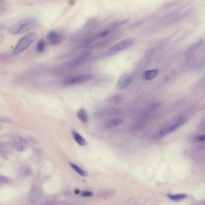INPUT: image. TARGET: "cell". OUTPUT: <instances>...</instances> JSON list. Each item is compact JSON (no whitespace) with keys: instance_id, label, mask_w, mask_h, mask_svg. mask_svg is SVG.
Here are the masks:
<instances>
[{"instance_id":"obj_12","label":"cell","mask_w":205,"mask_h":205,"mask_svg":"<svg viewBox=\"0 0 205 205\" xmlns=\"http://www.w3.org/2000/svg\"><path fill=\"white\" fill-rule=\"evenodd\" d=\"M77 116L79 120L84 123H87L88 120V116L87 112L84 108H80L77 112Z\"/></svg>"},{"instance_id":"obj_18","label":"cell","mask_w":205,"mask_h":205,"mask_svg":"<svg viewBox=\"0 0 205 205\" xmlns=\"http://www.w3.org/2000/svg\"><path fill=\"white\" fill-rule=\"evenodd\" d=\"M45 49V40L43 39H40L37 44V46H36V50L37 51V53H42L44 50Z\"/></svg>"},{"instance_id":"obj_6","label":"cell","mask_w":205,"mask_h":205,"mask_svg":"<svg viewBox=\"0 0 205 205\" xmlns=\"http://www.w3.org/2000/svg\"><path fill=\"white\" fill-rule=\"evenodd\" d=\"M47 42L50 45H55L59 44L63 40L62 33L59 31L54 30L50 31L46 36Z\"/></svg>"},{"instance_id":"obj_3","label":"cell","mask_w":205,"mask_h":205,"mask_svg":"<svg viewBox=\"0 0 205 205\" xmlns=\"http://www.w3.org/2000/svg\"><path fill=\"white\" fill-rule=\"evenodd\" d=\"M186 121H187V119L185 117H181L179 118L178 120H176L171 125H170V126H168L167 128L161 130L159 132L160 136L163 137V136H165L166 135H168V134L175 131L176 130H177L178 129H179V128L182 127L185 123Z\"/></svg>"},{"instance_id":"obj_8","label":"cell","mask_w":205,"mask_h":205,"mask_svg":"<svg viewBox=\"0 0 205 205\" xmlns=\"http://www.w3.org/2000/svg\"><path fill=\"white\" fill-rule=\"evenodd\" d=\"M133 79V76L130 74H125L122 75L117 81V89L122 90L126 88L132 82Z\"/></svg>"},{"instance_id":"obj_10","label":"cell","mask_w":205,"mask_h":205,"mask_svg":"<svg viewBox=\"0 0 205 205\" xmlns=\"http://www.w3.org/2000/svg\"><path fill=\"white\" fill-rule=\"evenodd\" d=\"M122 122H123V120L121 119H112L106 123V124L105 125V128L107 130L113 129V128H115L119 127L120 125L122 123Z\"/></svg>"},{"instance_id":"obj_7","label":"cell","mask_w":205,"mask_h":205,"mask_svg":"<svg viewBox=\"0 0 205 205\" xmlns=\"http://www.w3.org/2000/svg\"><path fill=\"white\" fill-rule=\"evenodd\" d=\"M123 113V110L121 108L117 107H106L100 110H98L96 113L99 116H117Z\"/></svg>"},{"instance_id":"obj_1","label":"cell","mask_w":205,"mask_h":205,"mask_svg":"<svg viewBox=\"0 0 205 205\" xmlns=\"http://www.w3.org/2000/svg\"><path fill=\"white\" fill-rule=\"evenodd\" d=\"M37 20L33 18L22 19L11 26L8 33L11 35H19L28 32L36 26Z\"/></svg>"},{"instance_id":"obj_19","label":"cell","mask_w":205,"mask_h":205,"mask_svg":"<svg viewBox=\"0 0 205 205\" xmlns=\"http://www.w3.org/2000/svg\"><path fill=\"white\" fill-rule=\"evenodd\" d=\"M194 139L196 142H203L205 141V135H198L194 137Z\"/></svg>"},{"instance_id":"obj_13","label":"cell","mask_w":205,"mask_h":205,"mask_svg":"<svg viewBox=\"0 0 205 205\" xmlns=\"http://www.w3.org/2000/svg\"><path fill=\"white\" fill-rule=\"evenodd\" d=\"M72 135L73 136V139H75V141L79 145L84 146H85L86 144V141H85V139L82 137L78 132H76L75 131H72Z\"/></svg>"},{"instance_id":"obj_9","label":"cell","mask_w":205,"mask_h":205,"mask_svg":"<svg viewBox=\"0 0 205 205\" xmlns=\"http://www.w3.org/2000/svg\"><path fill=\"white\" fill-rule=\"evenodd\" d=\"M91 53L90 51H84L78 55L72 61V64L74 66H78L87 61L91 56Z\"/></svg>"},{"instance_id":"obj_2","label":"cell","mask_w":205,"mask_h":205,"mask_svg":"<svg viewBox=\"0 0 205 205\" xmlns=\"http://www.w3.org/2000/svg\"><path fill=\"white\" fill-rule=\"evenodd\" d=\"M37 35L34 32H30L25 34L18 42L13 51V54L14 55H18L24 52L37 40Z\"/></svg>"},{"instance_id":"obj_14","label":"cell","mask_w":205,"mask_h":205,"mask_svg":"<svg viewBox=\"0 0 205 205\" xmlns=\"http://www.w3.org/2000/svg\"><path fill=\"white\" fill-rule=\"evenodd\" d=\"M158 70L157 69H153V70H146L143 74V78L146 80H151L153 79L156 75L158 74Z\"/></svg>"},{"instance_id":"obj_20","label":"cell","mask_w":205,"mask_h":205,"mask_svg":"<svg viewBox=\"0 0 205 205\" xmlns=\"http://www.w3.org/2000/svg\"><path fill=\"white\" fill-rule=\"evenodd\" d=\"M93 194V193L89 191H84L81 193V196L82 197H91Z\"/></svg>"},{"instance_id":"obj_11","label":"cell","mask_w":205,"mask_h":205,"mask_svg":"<svg viewBox=\"0 0 205 205\" xmlns=\"http://www.w3.org/2000/svg\"><path fill=\"white\" fill-rule=\"evenodd\" d=\"M110 31L107 30V29H105V30L101 31L100 33L96 34L93 37H92L90 39H89L87 40V44H90L91 43L96 41V40H98L99 39H101V38H103V37L108 36L110 34Z\"/></svg>"},{"instance_id":"obj_15","label":"cell","mask_w":205,"mask_h":205,"mask_svg":"<svg viewBox=\"0 0 205 205\" xmlns=\"http://www.w3.org/2000/svg\"><path fill=\"white\" fill-rule=\"evenodd\" d=\"M167 197L173 201H180L185 199L187 197V195L185 194H168Z\"/></svg>"},{"instance_id":"obj_16","label":"cell","mask_w":205,"mask_h":205,"mask_svg":"<svg viewBox=\"0 0 205 205\" xmlns=\"http://www.w3.org/2000/svg\"><path fill=\"white\" fill-rule=\"evenodd\" d=\"M128 22V19H124V20H122V21H117V22H115L114 23H112L107 28V29L108 30H111L112 29H115V28H119L125 24H126L127 22Z\"/></svg>"},{"instance_id":"obj_5","label":"cell","mask_w":205,"mask_h":205,"mask_svg":"<svg viewBox=\"0 0 205 205\" xmlns=\"http://www.w3.org/2000/svg\"><path fill=\"white\" fill-rule=\"evenodd\" d=\"M134 42L131 39H127L123 40L118 43H117L116 45H114L108 51V55L111 56L113 54H116L123 50H125L130 46H131L134 44Z\"/></svg>"},{"instance_id":"obj_4","label":"cell","mask_w":205,"mask_h":205,"mask_svg":"<svg viewBox=\"0 0 205 205\" xmlns=\"http://www.w3.org/2000/svg\"><path fill=\"white\" fill-rule=\"evenodd\" d=\"M93 78V76L89 74L80 75L76 76L69 78L63 81V84L66 85H74L89 81Z\"/></svg>"},{"instance_id":"obj_17","label":"cell","mask_w":205,"mask_h":205,"mask_svg":"<svg viewBox=\"0 0 205 205\" xmlns=\"http://www.w3.org/2000/svg\"><path fill=\"white\" fill-rule=\"evenodd\" d=\"M69 164L70 165V167L77 173H78L80 176H83V177H85V176H87L88 175V173L87 171H85V170H84L83 169L81 168L79 166H78L77 165L75 164L74 163H72V162H69Z\"/></svg>"}]
</instances>
